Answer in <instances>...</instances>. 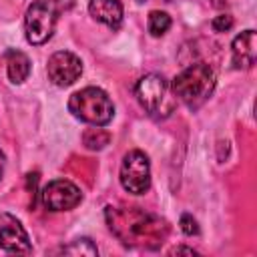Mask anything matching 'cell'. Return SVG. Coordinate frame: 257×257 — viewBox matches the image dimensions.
Listing matches in <instances>:
<instances>
[{
  "label": "cell",
  "instance_id": "cell-1",
  "mask_svg": "<svg viewBox=\"0 0 257 257\" xmlns=\"http://www.w3.org/2000/svg\"><path fill=\"white\" fill-rule=\"evenodd\" d=\"M104 219L112 235L128 249L155 251L169 237L167 221L141 207L108 205L104 209Z\"/></svg>",
  "mask_w": 257,
  "mask_h": 257
},
{
  "label": "cell",
  "instance_id": "cell-2",
  "mask_svg": "<svg viewBox=\"0 0 257 257\" xmlns=\"http://www.w3.org/2000/svg\"><path fill=\"white\" fill-rule=\"evenodd\" d=\"M215 82H217L215 70L207 62H195L175 76L171 88L173 94L183 104H187L191 110H197L213 94Z\"/></svg>",
  "mask_w": 257,
  "mask_h": 257
},
{
  "label": "cell",
  "instance_id": "cell-3",
  "mask_svg": "<svg viewBox=\"0 0 257 257\" xmlns=\"http://www.w3.org/2000/svg\"><path fill=\"white\" fill-rule=\"evenodd\" d=\"M135 94L141 102V106L153 116V118H167L173 114L177 106V96L173 94V88L169 80L161 74H147L139 78L135 86Z\"/></svg>",
  "mask_w": 257,
  "mask_h": 257
},
{
  "label": "cell",
  "instance_id": "cell-4",
  "mask_svg": "<svg viewBox=\"0 0 257 257\" xmlns=\"http://www.w3.org/2000/svg\"><path fill=\"white\" fill-rule=\"evenodd\" d=\"M68 110L76 118L94 126H104L114 116L112 100L102 88H96V86H86L74 92L68 100Z\"/></svg>",
  "mask_w": 257,
  "mask_h": 257
},
{
  "label": "cell",
  "instance_id": "cell-5",
  "mask_svg": "<svg viewBox=\"0 0 257 257\" xmlns=\"http://www.w3.org/2000/svg\"><path fill=\"white\" fill-rule=\"evenodd\" d=\"M56 4L54 0H34L24 16V32L26 40L34 46L48 42L56 26Z\"/></svg>",
  "mask_w": 257,
  "mask_h": 257
},
{
  "label": "cell",
  "instance_id": "cell-6",
  "mask_svg": "<svg viewBox=\"0 0 257 257\" xmlns=\"http://www.w3.org/2000/svg\"><path fill=\"white\" fill-rule=\"evenodd\" d=\"M120 185L126 193L145 195L151 189V165L143 151H131L120 163Z\"/></svg>",
  "mask_w": 257,
  "mask_h": 257
},
{
  "label": "cell",
  "instance_id": "cell-7",
  "mask_svg": "<svg viewBox=\"0 0 257 257\" xmlns=\"http://www.w3.org/2000/svg\"><path fill=\"white\" fill-rule=\"evenodd\" d=\"M80 201V189L66 179H54L42 189V205L48 211H70Z\"/></svg>",
  "mask_w": 257,
  "mask_h": 257
},
{
  "label": "cell",
  "instance_id": "cell-8",
  "mask_svg": "<svg viewBox=\"0 0 257 257\" xmlns=\"http://www.w3.org/2000/svg\"><path fill=\"white\" fill-rule=\"evenodd\" d=\"M46 72H48V78L56 86H68L80 78L82 62L76 54H72L68 50H58L48 58Z\"/></svg>",
  "mask_w": 257,
  "mask_h": 257
},
{
  "label": "cell",
  "instance_id": "cell-9",
  "mask_svg": "<svg viewBox=\"0 0 257 257\" xmlns=\"http://www.w3.org/2000/svg\"><path fill=\"white\" fill-rule=\"evenodd\" d=\"M0 247L8 253H30L32 251L26 229L10 213L0 215Z\"/></svg>",
  "mask_w": 257,
  "mask_h": 257
},
{
  "label": "cell",
  "instance_id": "cell-10",
  "mask_svg": "<svg viewBox=\"0 0 257 257\" xmlns=\"http://www.w3.org/2000/svg\"><path fill=\"white\" fill-rule=\"evenodd\" d=\"M257 58V36L253 30H245L235 36L231 44V62L235 68H251Z\"/></svg>",
  "mask_w": 257,
  "mask_h": 257
},
{
  "label": "cell",
  "instance_id": "cell-11",
  "mask_svg": "<svg viewBox=\"0 0 257 257\" xmlns=\"http://www.w3.org/2000/svg\"><path fill=\"white\" fill-rule=\"evenodd\" d=\"M88 12L96 22H100V24L112 28V30L120 28V24H122V4H120V0H90L88 2Z\"/></svg>",
  "mask_w": 257,
  "mask_h": 257
},
{
  "label": "cell",
  "instance_id": "cell-12",
  "mask_svg": "<svg viewBox=\"0 0 257 257\" xmlns=\"http://www.w3.org/2000/svg\"><path fill=\"white\" fill-rule=\"evenodd\" d=\"M6 72L10 82L20 84L30 74V58L20 50H8L6 52Z\"/></svg>",
  "mask_w": 257,
  "mask_h": 257
},
{
  "label": "cell",
  "instance_id": "cell-13",
  "mask_svg": "<svg viewBox=\"0 0 257 257\" xmlns=\"http://www.w3.org/2000/svg\"><path fill=\"white\" fill-rule=\"evenodd\" d=\"M82 143H84V147L90 149V151H100V149H104V147L110 143V133H106V131L100 128V126H92V128L84 131Z\"/></svg>",
  "mask_w": 257,
  "mask_h": 257
},
{
  "label": "cell",
  "instance_id": "cell-14",
  "mask_svg": "<svg viewBox=\"0 0 257 257\" xmlns=\"http://www.w3.org/2000/svg\"><path fill=\"white\" fill-rule=\"evenodd\" d=\"M171 28V16L161 10H153L149 14V32L153 36H163Z\"/></svg>",
  "mask_w": 257,
  "mask_h": 257
},
{
  "label": "cell",
  "instance_id": "cell-15",
  "mask_svg": "<svg viewBox=\"0 0 257 257\" xmlns=\"http://www.w3.org/2000/svg\"><path fill=\"white\" fill-rule=\"evenodd\" d=\"M60 251H62V253H66V255H88V257H94V255H98V249H96V245H94L90 239H86V237L72 241L70 245L62 247Z\"/></svg>",
  "mask_w": 257,
  "mask_h": 257
},
{
  "label": "cell",
  "instance_id": "cell-16",
  "mask_svg": "<svg viewBox=\"0 0 257 257\" xmlns=\"http://www.w3.org/2000/svg\"><path fill=\"white\" fill-rule=\"evenodd\" d=\"M211 26H213L215 32H227V30H231V26H233V18H231L229 14H219V16L213 18Z\"/></svg>",
  "mask_w": 257,
  "mask_h": 257
},
{
  "label": "cell",
  "instance_id": "cell-17",
  "mask_svg": "<svg viewBox=\"0 0 257 257\" xmlns=\"http://www.w3.org/2000/svg\"><path fill=\"white\" fill-rule=\"evenodd\" d=\"M181 229H183L185 235H197V233H199V225H197V221H195L191 215H187V213L181 217Z\"/></svg>",
  "mask_w": 257,
  "mask_h": 257
},
{
  "label": "cell",
  "instance_id": "cell-18",
  "mask_svg": "<svg viewBox=\"0 0 257 257\" xmlns=\"http://www.w3.org/2000/svg\"><path fill=\"white\" fill-rule=\"evenodd\" d=\"M169 253H171V255H179V253H187V255H197V251H195V249H191V247H183V245H179V247L171 249Z\"/></svg>",
  "mask_w": 257,
  "mask_h": 257
},
{
  "label": "cell",
  "instance_id": "cell-19",
  "mask_svg": "<svg viewBox=\"0 0 257 257\" xmlns=\"http://www.w3.org/2000/svg\"><path fill=\"white\" fill-rule=\"evenodd\" d=\"M4 165H6V157H4V153L0 151V179H2V175H4Z\"/></svg>",
  "mask_w": 257,
  "mask_h": 257
},
{
  "label": "cell",
  "instance_id": "cell-20",
  "mask_svg": "<svg viewBox=\"0 0 257 257\" xmlns=\"http://www.w3.org/2000/svg\"><path fill=\"white\" fill-rule=\"evenodd\" d=\"M137 2H145V0H137Z\"/></svg>",
  "mask_w": 257,
  "mask_h": 257
}]
</instances>
